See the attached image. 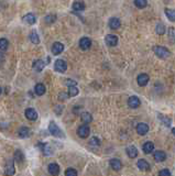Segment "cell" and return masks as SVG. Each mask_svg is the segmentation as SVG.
<instances>
[{"label":"cell","mask_w":175,"mask_h":176,"mask_svg":"<svg viewBox=\"0 0 175 176\" xmlns=\"http://www.w3.org/2000/svg\"><path fill=\"white\" fill-rule=\"evenodd\" d=\"M153 52L155 53V55H158L160 58H168L171 55V52L168 51V48L164 47V46L156 45L153 47Z\"/></svg>","instance_id":"obj_1"},{"label":"cell","mask_w":175,"mask_h":176,"mask_svg":"<svg viewBox=\"0 0 175 176\" xmlns=\"http://www.w3.org/2000/svg\"><path fill=\"white\" fill-rule=\"evenodd\" d=\"M49 131L52 135L54 137H57V138H64V133L62 132V130L58 128V125L56 124L55 122H50V125H49Z\"/></svg>","instance_id":"obj_2"},{"label":"cell","mask_w":175,"mask_h":176,"mask_svg":"<svg viewBox=\"0 0 175 176\" xmlns=\"http://www.w3.org/2000/svg\"><path fill=\"white\" fill-rule=\"evenodd\" d=\"M16 173L15 161L13 160H8L5 166V175L6 176H13Z\"/></svg>","instance_id":"obj_3"},{"label":"cell","mask_w":175,"mask_h":176,"mask_svg":"<svg viewBox=\"0 0 175 176\" xmlns=\"http://www.w3.org/2000/svg\"><path fill=\"white\" fill-rule=\"evenodd\" d=\"M54 70L58 73H64L66 70H67V64H66L65 61L57 60V61H55V64H54Z\"/></svg>","instance_id":"obj_4"},{"label":"cell","mask_w":175,"mask_h":176,"mask_svg":"<svg viewBox=\"0 0 175 176\" xmlns=\"http://www.w3.org/2000/svg\"><path fill=\"white\" fill-rule=\"evenodd\" d=\"M89 133H90V129H89V127H88L87 124L80 125L79 128L77 129V134H78V137L83 138V139L87 138L88 135H89Z\"/></svg>","instance_id":"obj_5"},{"label":"cell","mask_w":175,"mask_h":176,"mask_svg":"<svg viewBox=\"0 0 175 176\" xmlns=\"http://www.w3.org/2000/svg\"><path fill=\"white\" fill-rule=\"evenodd\" d=\"M140 105H141V102H140L139 97H137V96L129 97V99H128V106H129L130 108L136 109V108H138Z\"/></svg>","instance_id":"obj_6"},{"label":"cell","mask_w":175,"mask_h":176,"mask_svg":"<svg viewBox=\"0 0 175 176\" xmlns=\"http://www.w3.org/2000/svg\"><path fill=\"white\" fill-rule=\"evenodd\" d=\"M25 117H27V119H29V120H31V121H34L38 119V112L35 111V109H33V108L25 109Z\"/></svg>","instance_id":"obj_7"},{"label":"cell","mask_w":175,"mask_h":176,"mask_svg":"<svg viewBox=\"0 0 175 176\" xmlns=\"http://www.w3.org/2000/svg\"><path fill=\"white\" fill-rule=\"evenodd\" d=\"M149 79H150V77H149V75L148 74H140L137 77V82H138V85L139 86H146L149 83Z\"/></svg>","instance_id":"obj_8"},{"label":"cell","mask_w":175,"mask_h":176,"mask_svg":"<svg viewBox=\"0 0 175 176\" xmlns=\"http://www.w3.org/2000/svg\"><path fill=\"white\" fill-rule=\"evenodd\" d=\"M79 46L82 50H84V51H86V50H88V48L92 46V41H90L89 38H86V36H84V38H82V39L79 40Z\"/></svg>","instance_id":"obj_9"},{"label":"cell","mask_w":175,"mask_h":176,"mask_svg":"<svg viewBox=\"0 0 175 176\" xmlns=\"http://www.w3.org/2000/svg\"><path fill=\"white\" fill-rule=\"evenodd\" d=\"M148 131H149V125L146 123L144 122L138 123V125H137V132H138V134L144 135L148 133Z\"/></svg>","instance_id":"obj_10"},{"label":"cell","mask_w":175,"mask_h":176,"mask_svg":"<svg viewBox=\"0 0 175 176\" xmlns=\"http://www.w3.org/2000/svg\"><path fill=\"white\" fill-rule=\"evenodd\" d=\"M63 51H64V45L61 42H55L53 44V46H52V53L54 55H58V54H61Z\"/></svg>","instance_id":"obj_11"},{"label":"cell","mask_w":175,"mask_h":176,"mask_svg":"<svg viewBox=\"0 0 175 176\" xmlns=\"http://www.w3.org/2000/svg\"><path fill=\"white\" fill-rule=\"evenodd\" d=\"M105 41H106V44H107V45L116 46L117 44H118V38H117L116 35H114V34H108V35L106 36Z\"/></svg>","instance_id":"obj_12"},{"label":"cell","mask_w":175,"mask_h":176,"mask_svg":"<svg viewBox=\"0 0 175 176\" xmlns=\"http://www.w3.org/2000/svg\"><path fill=\"white\" fill-rule=\"evenodd\" d=\"M110 166H111L112 169H114V171H120V169H122V163L120 160L118 159H111L110 160Z\"/></svg>","instance_id":"obj_13"},{"label":"cell","mask_w":175,"mask_h":176,"mask_svg":"<svg viewBox=\"0 0 175 176\" xmlns=\"http://www.w3.org/2000/svg\"><path fill=\"white\" fill-rule=\"evenodd\" d=\"M137 166H138L139 169H141V171H149L150 169V164H149L148 162L146 161V160L141 159L139 160L138 162H137Z\"/></svg>","instance_id":"obj_14"},{"label":"cell","mask_w":175,"mask_h":176,"mask_svg":"<svg viewBox=\"0 0 175 176\" xmlns=\"http://www.w3.org/2000/svg\"><path fill=\"white\" fill-rule=\"evenodd\" d=\"M47 169H49V173L53 176H57L60 174V166L56 163H51L47 167Z\"/></svg>","instance_id":"obj_15"},{"label":"cell","mask_w":175,"mask_h":176,"mask_svg":"<svg viewBox=\"0 0 175 176\" xmlns=\"http://www.w3.org/2000/svg\"><path fill=\"white\" fill-rule=\"evenodd\" d=\"M138 149L133 145H129V147H127V154L130 159H134V157L138 156Z\"/></svg>","instance_id":"obj_16"},{"label":"cell","mask_w":175,"mask_h":176,"mask_svg":"<svg viewBox=\"0 0 175 176\" xmlns=\"http://www.w3.org/2000/svg\"><path fill=\"white\" fill-rule=\"evenodd\" d=\"M142 150H143V152L146 153V154H149V153L153 152L154 144L151 142V141H148V142H146L143 144V147H142Z\"/></svg>","instance_id":"obj_17"},{"label":"cell","mask_w":175,"mask_h":176,"mask_svg":"<svg viewBox=\"0 0 175 176\" xmlns=\"http://www.w3.org/2000/svg\"><path fill=\"white\" fill-rule=\"evenodd\" d=\"M44 67H45V63L42 60H38L33 63V68L34 70H37V72H42Z\"/></svg>","instance_id":"obj_18"},{"label":"cell","mask_w":175,"mask_h":176,"mask_svg":"<svg viewBox=\"0 0 175 176\" xmlns=\"http://www.w3.org/2000/svg\"><path fill=\"white\" fill-rule=\"evenodd\" d=\"M165 159H166L165 152H163V151H155L154 152V160L156 162H163L165 161Z\"/></svg>","instance_id":"obj_19"},{"label":"cell","mask_w":175,"mask_h":176,"mask_svg":"<svg viewBox=\"0 0 175 176\" xmlns=\"http://www.w3.org/2000/svg\"><path fill=\"white\" fill-rule=\"evenodd\" d=\"M45 86L43 84H37L35 87H34V92H35V94L38 96H43L45 94Z\"/></svg>","instance_id":"obj_20"},{"label":"cell","mask_w":175,"mask_h":176,"mask_svg":"<svg viewBox=\"0 0 175 176\" xmlns=\"http://www.w3.org/2000/svg\"><path fill=\"white\" fill-rule=\"evenodd\" d=\"M23 21L27 24H34L35 21H37V19H35V16L33 13H28V15H25L23 17Z\"/></svg>","instance_id":"obj_21"},{"label":"cell","mask_w":175,"mask_h":176,"mask_svg":"<svg viewBox=\"0 0 175 176\" xmlns=\"http://www.w3.org/2000/svg\"><path fill=\"white\" fill-rule=\"evenodd\" d=\"M120 25H121V22H120V20L118 19V18H111V19L109 20V27L111 28V29L117 30Z\"/></svg>","instance_id":"obj_22"},{"label":"cell","mask_w":175,"mask_h":176,"mask_svg":"<svg viewBox=\"0 0 175 176\" xmlns=\"http://www.w3.org/2000/svg\"><path fill=\"white\" fill-rule=\"evenodd\" d=\"M80 119H82V121H83L85 124H87V123H90L92 121V115L89 114V112H83V114L80 115Z\"/></svg>","instance_id":"obj_23"},{"label":"cell","mask_w":175,"mask_h":176,"mask_svg":"<svg viewBox=\"0 0 175 176\" xmlns=\"http://www.w3.org/2000/svg\"><path fill=\"white\" fill-rule=\"evenodd\" d=\"M30 133H31V131H30L29 128H27V127H21L19 130V137L22 138V139H25V138L29 137Z\"/></svg>","instance_id":"obj_24"},{"label":"cell","mask_w":175,"mask_h":176,"mask_svg":"<svg viewBox=\"0 0 175 176\" xmlns=\"http://www.w3.org/2000/svg\"><path fill=\"white\" fill-rule=\"evenodd\" d=\"M30 40L33 44H39L40 43V38L39 34H38L37 31H32L31 34H30Z\"/></svg>","instance_id":"obj_25"},{"label":"cell","mask_w":175,"mask_h":176,"mask_svg":"<svg viewBox=\"0 0 175 176\" xmlns=\"http://www.w3.org/2000/svg\"><path fill=\"white\" fill-rule=\"evenodd\" d=\"M73 9L75 11H82V10L85 9V3L82 2V1H76L73 3Z\"/></svg>","instance_id":"obj_26"},{"label":"cell","mask_w":175,"mask_h":176,"mask_svg":"<svg viewBox=\"0 0 175 176\" xmlns=\"http://www.w3.org/2000/svg\"><path fill=\"white\" fill-rule=\"evenodd\" d=\"M165 15L170 21L175 22V9H165Z\"/></svg>","instance_id":"obj_27"},{"label":"cell","mask_w":175,"mask_h":176,"mask_svg":"<svg viewBox=\"0 0 175 176\" xmlns=\"http://www.w3.org/2000/svg\"><path fill=\"white\" fill-rule=\"evenodd\" d=\"M15 160L18 162L25 161V154H23V152L20 151V150H17V151L15 152Z\"/></svg>","instance_id":"obj_28"},{"label":"cell","mask_w":175,"mask_h":176,"mask_svg":"<svg viewBox=\"0 0 175 176\" xmlns=\"http://www.w3.org/2000/svg\"><path fill=\"white\" fill-rule=\"evenodd\" d=\"M79 90L76 86H72V87H68V96L70 97H75L78 95Z\"/></svg>","instance_id":"obj_29"},{"label":"cell","mask_w":175,"mask_h":176,"mask_svg":"<svg viewBox=\"0 0 175 176\" xmlns=\"http://www.w3.org/2000/svg\"><path fill=\"white\" fill-rule=\"evenodd\" d=\"M8 46H9V42H8L7 39H5V38L0 39V50L1 51H6L8 48Z\"/></svg>","instance_id":"obj_30"},{"label":"cell","mask_w":175,"mask_h":176,"mask_svg":"<svg viewBox=\"0 0 175 176\" xmlns=\"http://www.w3.org/2000/svg\"><path fill=\"white\" fill-rule=\"evenodd\" d=\"M159 119L161 120V122L163 123V124L165 125V127H170L171 125V119L168 118V117H165V116H161L159 117Z\"/></svg>","instance_id":"obj_31"},{"label":"cell","mask_w":175,"mask_h":176,"mask_svg":"<svg viewBox=\"0 0 175 176\" xmlns=\"http://www.w3.org/2000/svg\"><path fill=\"white\" fill-rule=\"evenodd\" d=\"M146 0H134V6L138 8H140V9H142V8L146 7Z\"/></svg>","instance_id":"obj_32"},{"label":"cell","mask_w":175,"mask_h":176,"mask_svg":"<svg viewBox=\"0 0 175 176\" xmlns=\"http://www.w3.org/2000/svg\"><path fill=\"white\" fill-rule=\"evenodd\" d=\"M155 31L156 33L159 34V35H162V34H164V32H165V27L163 25V24H158L155 28Z\"/></svg>","instance_id":"obj_33"},{"label":"cell","mask_w":175,"mask_h":176,"mask_svg":"<svg viewBox=\"0 0 175 176\" xmlns=\"http://www.w3.org/2000/svg\"><path fill=\"white\" fill-rule=\"evenodd\" d=\"M89 144L92 145V147H99V145H100V140L98 139V138L94 137V138H92V139L89 140Z\"/></svg>","instance_id":"obj_34"},{"label":"cell","mask_w":175,"mask_h":176,"mask_svg":"<svg viewBox=\"0 0 175 176\" xmlns=\"http://www.w3.org/2000/svg\"><path fill=\"white\" fill-rule=\"evenodd\" d=\"M65 176H77V171L75 169L70 167L65 171Z\"/></svg>","instance_id":"obj_35"},{"label":"cell","mask_w":175,"mask_h":176,"mask_svg":"<svg viewBox=\"0 0 175 176\" xmlns=\"http://www.w3.org/2000/svg\"><path fill=\"white\" fill-rule=\"evenodd\" d=\"M168 38L171 42L175 41V28H170L168 29Z\"/></svg>","instance_id":"obj_36"},{"label":"cell","mask_w":175,"mask_h":176,"mask_svg":"<svg viewBox=\"0 0 175 176\" xmlns=\"http://www.w3.org/2000/svg\"><path fill=\"white\" fill-rule=\"evenodd\" d=\"M55 20H56V17H55V16H53V15L46 16V18H45V22H46V23H53Z\"/></svg>","instance_id":"obj_37"},{"label":"cell","mask_w":175,"mask_h":176,"mask_svg":"<svg viewBox=\"0 0 175 176\" xmlns=\"http://www.w3.org/2000/svg\"><path fill=\"white\" fill-rule=\"evenodd\" d=\"M159 176H171V173L168 169H161L160 173H159Z\"/></svg>","instance_id":"obj_38"},{"label":"cell","mask_w":175,"mask_h":176,"mask_svg":"<svg viewBox=\"0 0 175 176\" xmlns=\"http://www.w3.org/2000/svg\"><path fill=\"white\" fill-rule=\"evenodd\" d=\"M65 84L67 85L68 87L76 86V82H75V80H73V79H67V80H66V83H65Z\"/></svg>","instance_id":"obj_39"},{"label":"cell","mask_w":175,"mask_h":176,"mask_svg":"<svg viewBox=\"0 0 175 176\" xmlns=\"http://www.w3.org/2000/svg\"><path fill=\"white\" fill-rule=\"evenodd\" d=\"M67 97H68V95L65 94V93H61V94L58 95V99H60V100H65Z\"/></svg>","instance_id":"obj_40"},{"label":"cell","mask_w":175,"mask_h":176,"mask_svg":"<svg viewBox=\"0 0 175 176\" xmlns=\"http://www.w3.org/2000/svg\"><path fill=\"white\" fill-rule=\"evenodd\" d=\"M1 93H2V88L0 87V95H1Z\"/></svg>","instance_id":"obj_41"}]
</instances>
